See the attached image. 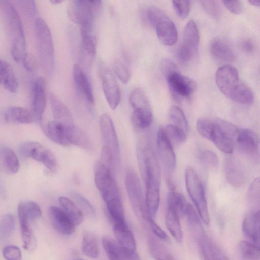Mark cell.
Segmentation results:
<instances>
[{
  "mask_svg": "<svg viewBox=\"0 0 260 260\" xmlns=\"http://www.w3.org/2000/svg\"><path fill=\"white\" fill-rule=\"evenodd\" d=\"M215 80L220 91L229 99L245 105L253 102L252 90L240 79L235 67L230 65L220 67L216 71Z\"/></svg>",
  "mask_w": 260,
  "mask_h": 260,
  "instance_id": "obj_1",
  "label": "cell"
},
{
  "mask_svg": "<svg viewBox=\"0 0 260 260\" xmlns=\"http://www.w3.org/2000/svg\"><path fill=\"white\" fill-rule=\"evenodd\" d=\"M49 100L54 121L66 126L74 125L72 114L67 106L53 93L49 94Z\"/></svg>",
  "mask_w": 260,
  "mask_h": 260,
  "instance_id": "obj_25",
  "label": "cell"
},
{
  "mask_svg": "<svg viewBox=\"0 0 260 260\" xmlns=\"http://www.w3.org/2000/svg\"><path fill=\"white\" fill-rule=\"evenodd\" d=\"M49 215L54 229L63 235H71L75 231L76 225L62 209L56 206H51Z\"/></svg>",
  "mask_w": 260,
  "mask_h": 260,
  "instance_id": "obj_20",
  "label": "cell"
},
{
  "mask_svg": "<svg viewBox=\"0 0 260 260\" xmlns=\"http://www.w3.org/2000/svg\"><path fill=\"white\" fill-rule=\"evenodd\" d=\"M0 8L11 43L12 56L16 62H22L26 52L24 32L20 17L9 1H0Z\"/></svg>",
  "mask_w": 260,
  "mask_h": 260,
  "instance_id": "obj_2",
  "label": "cell"
},
{
  "mask_svg": "<svg viewBox=\"0 0 260 260\" xmlns=\"http://www.w3.org/2000/svg\"><path fill=\"white\" fill-rule=\"evenodd\" d=\"M160 70L165 77L177 70L175 64L168 58H164L160 62Z\"/></svg>",
  "mask_w": 260,
  "mask_h": 260,
  "instance_id": "obj_58",
  "label": "cell"
},
{
  "mask_svg": "<svg viewBox=\"0 0 260 260\" xmlns=\"http://www.w3.org/2000/svg\"><path fill=\"white\" fill-rule=\"evenodd\" d=\"M157 143L159 155L168 177L175 170L176 158L173 145L163 128H160L158 132Z\"/></svg>",
  "mask_w": 260,
  "mask_h": 260,
  "instance_id": "obj_17",
  "label": "cell"
},
{
  "mask_svg": "<svg viewBox=\"0 0 260 260\" xmlns=\"http://www.w3.org/2000/svg\"><path fill=\"white\" fill-rule=\"evenodd\" d=\"M173 6L177 15L181 18H185L190 11V4L187 1H173Z\"/></svg>",
  "mask_w": 260,
  "mask_h": 260,
  "instance_id": "obj_53",
  "label": "cell"
},
{
  "mask_svg": "<svg viewBox=\"0 0 260 260\" xmlns=\"http://www.w3.org/2000/svg\"><path fill=\"white\" fill-rule=\"evenodd\" d=\"M166 227L174 239L181 243L183 234L180 222V217L172 209L167 207L165 217Z\"/></svg>",
  "mask_w": 260,
  "mask_h": 260,
  "instance_id": "obj_33",
  "label": "cell"
},
{
  "mask_svg": "<svg viewBox=\"0 0 260 260\" xmlns=\"http://www.w3.org/2000/svg\"><path fill=\"white\" fill-rule=\"evenodd\" d=\"M71 197L82 212H84L87 216L91 218L96 217V213L94 208L86 198L77 192H72Z\"/></svg>",
  "mask_w": 260,
  "mask_h": 260,
  "instance_id": "obj_47",
  "label": "cell"
},
{
  "mask_svg": "<svg viewBox=\"0 0 260 260\" xmlns=\"http://www.w3.org/2000/svg\"><path fill=\"white\" fill-rule=\"evenodd\" d=\"M210 52L215 60L221 62H231L235 58V54L230 45L220 39H215L211 42Z\"/></svg>",
  "mask_w": 260,
  "mask_h": 260,
  "instance_id": "obj_26",
  "label": "cell"
},
{
  "mask_svg": "<svg viewBox=\"0 0 260 260\" xmlns=\"http://www.w3.org/2000/svg\"><path fill=\"white\" fill-rule=\"evenodd\" d=\"M102 88L107 101L112 109L117 108L120 101V91L112 72L106 68L101 69Z\"/></svg>",
  "mask_w": 260,
  "mask_h": 260,
  "instance_id": "obj_16",
  "label": "cell"
},
{
  "mask_svg": "<svg viewBox=\"0 0 260 260\" xmlns=\"http://www.w3.org/2000/svg\"><path fill=\"white\" fill-rule=\"evenodd\" d=\"M169 117L171 121L186 133L188 131V123L183 111L177 106H172L169 112Z\"/></svg>",
  "mask_w": 260,
  "mask_h": 260,
  "instance_id": "obj_44",
  "label": "cell"
},
{
  "mask_svg": "<svg viewBox=\"0 0 260 260\" xmlns=\"http://www.w3.org/2000/svg\"><path fill=\"white\" fill-rule=\"evenodd\" d=\"M164 130L172 144L180 145L183 144L186 139V132L181 127L170 124L167 125Z\"/></svg>",
  "mask_w": 260,
  "mask_h": 260,
  "instance_id": "obj_43",
  "label": "cell"
},
{
  "mask_svg": "<svg viewBox=\"0 0 260 260\" xmlns=\"http://www.w3.org/2000/svg\"><path fill=\"white\" fill-rule=\"evenodd\" d=\"M3 254L6 260H22V254L20 249L14 245L5 246Z\"/></svg>",
  "mask_w": 260,
  "mask_h": 260,
  "instance_id": "obj_54",
  "label": "cell"
},
{
  "mask_svg": "<svg viewBox=\"0 0 260 260\" xmlns=\"http://www.w3.org/2000/svg\"><path fill=\"white\" fill-rule=\"evenodd\" d=\"M68 127L55 121L47 124L45 132L47 136L52 141L60 145H71L70 141Z\"/></svg>",
  "mask_w": 260,
  "mask_h": 260,
  "instance_id": "obj_29",
  "label": "cell"
},
{
  "mask_svg": "<svg viewBox=\"0 0 260 260\" xmlns=\"http://www.w3.org/2000/svg\"><path fill=\"white\" fill-rule=\"evenodd\" d=\"M0 79L2 86L11 93H16L19 83L13 68L6 61L1 60L0 63Z\"/></svg>",
  "mask_w": 260,
  "mask_h": 260,
  "instance_id": "obj_32",
  "label": "cell"
},
{
  "mask_svg": "<svg viewBox=\"0 0 260 260\" xmlns=\"http://www.w3.org/2000/svg\"><path fill=\"white\" fill-rule=\"evenodd\" d=\"M19 153L23 157L42 162L51 171L54 170L56 167V159L53 153L38 142H24L20 146Z\"/></svg>",
  "mask_w": 260,
  "mask_h": 260,
  "instance_id": "obj_11",
  "label": "cell"
},
{
  "mask_svg": "<svg viewBox=\"0 0 260 260\" xmlns=\"http://www.w3.org/2000/svg\"><path fill=\"white\" fill-rule=\"evenodd\" d=\"M24 68L28 72L35 71L38 62L36 56L31 53H26L22 61Z\"/></svg>",
  "mask_w": 260,
  "mask_h": 260,
  "instance_id": "obj_55",
  "label": "cell"
},
{
  "mask_svg": "<svg viewBox=\"0 0 260 260\" xmlns=\"http://www.w3.org/2000/svg\"><path fill=\"white\" fill-rule=\"evenodd\" d=\"M5 121L11 124H29L35 120L32 113L18 106L8 107L4 113Z\"/></svg>",
  "mask_w": 260,
  "mask_h": 260,
  "instance_id": "obj_27",
  "label": "cell"
},
{
  "mask_svg": "<svg viewBox=\"0 0 260 260\" xmlns=\"http://www.w3.org/2000/svg\"><path fill=\"white\" fill-rule=\"evenodd\" d=\"M146 221L148 223L154 234L157 237L164 241L169 240V237L164 230L153 220V218L149 217Z\"/></svg>",
  "mask_w": 260,
  "mask_h": 260,
  "instance_id": "obj_56",
  "label": "cell"
},
{
  "mask_svg": "<svg viewBox=\"0 0 260 260\" xmlns=\"http://www.w3.org/2000/svg\"><path fill=\"white\" fill-rule=\"evenodd\" d=\"M146 16L149 23L154 27L160 41L165 45L172 46L177 41V30L173 21L159 7H149Z\"/></svg>",
  "mask_w": 260,
  "mask_h": 260,
  "instance_id": "obj_4",
  "label": "cell"
},
{
  "mask_svg": "<svg viewBox=\"0 0 260 260\" xmlns=\"http://www.w3.org/2000/svg\"><path fill=\"white\" fill-rule=\"evenodd\" d=\"M242 231L250 242L260 247V207L251 209L245 216Z\"/></svg>",
  "mask_w": 260,
  "mask_h": 260,
  "instance_id": "obj_21",
  "label": "cell"
},
{
  "mask_svg": "<svg viewBox=\"0 0 260 260\" xmlns=\"http://www.w3.org/2000/svg\"><path fill=\"white\" fill-rule=\"evenodd\" d=\"M242 48L247 52L251 53L254 50L252 42L250 40H244L242 43Z\"/></svg>",
  "mask_w": 260,
  "mask_h": 260,
  "instance_id": "obj_59",
  "label": "cell"
},
{
  "mask_svg": "<svg viewBox=\"0 0 260 260\" xmlns=\"http://www.w3.org/2000/svg\"><path fill=\"white\" fill-rule=\"evenodd\" d=\"M167 203V207L174 210L180 218L185 216L189 203L181 193L172 190L168 194Z\"/></svg>",
  "mask_w": 260,
  "mask_h": 260,
  "instance_id": "obj_37",
  "label": "cell"
},
{
  "mask_svg": "<svg viewBox=\"0 0 260 260\" xmlns=\"http://www.w3.org/2000/svg\"><path fill=\"white\" fill-rule=\"evenodd\" d=\"M15 227V218L13 215L7 214L1 220L0 239L1 241L7 239L11 235Z\"/></svg>",
  "mask_w": 260,
  "mask_h": 260,
  "instance_id": "obj_46",
  "label": "cell"
},
{
  "mask_svg": "<svg viewBox=\"0 0 260 260\" xmlns=\"http://www.w3.org/2000/svg\"><path fill=\"white\" fill-rule=\"evenodd\" d=\"M73 77L78 95L89 105L94 102L92 88L88 76L78 64L74 66Z\"/></svg>",
  "mask_w": 260,
  "mask_h": 260,
  "instance_id": "obj_19",
  "label": "cell"
},
{
  "mask_svg": "<svg viewBox=\"0 0 260 260\" xmlns=\"http://www.w3.org/2000/svg\"><path fill=\"white\" fill-rule=\"evenodd\" d=\"M46 81L43 77H37L33 82L32 113L35 120H42L47 101Z\"/></svg>",
  "mask_w": 260,
  "mask_h": 260,
  "instance_id": "obj_18",
  "label": "cell"
},
{
  "mask_svg": "<svg viewBox=\"0 0 260 260\" xmlns=\"http://www.w3.org/2000/svg\"><path fill=\"white\" fill-rule=\"evenodd\" d=\"M161 173L160 167H150L146 174L144 183L146 192L145 202L149 216L154 218L158 209L160 201V184Z\"/></svg>",
  "mask_w": 260,
  "mask_h": 260,
  "instance_id": "obj_8",
  "label": "cell"
},
{
  "mask_svg": "<svg viewBox=\"0 0 260 260\" xmlns=\"http://www.w3.org/2000/svg\"><path fill=\"white\" fill-rule=\"evenodd\" d=\"M199 158L202 163L208 168H215L218 164L217 154L209 150H204L201 152Z\"/></svg>",
  "mask_w": 260,
  "mask_h": 260,
  "instance_id": "obj_50",
  "label": "cell"
},
{
  "mask_svg": "<svg viewBox=\"0 0 260 260\" xmlns=\"http://www.w3.org/2000/svg\"><path fill=\"white\" fill-rule=\"evenodd\" d=\"M202 5L206 12L212 18L219 19L221 15V9L216 1H202Z\"/></svg>",
  "mask_w": 260,
  "mask_h": 260,
  "instance_id": "obj_51",
  "label": "cell"
},
{
  "mask_svg": "<svg viewBox=\"0 0 260 260\" xmlns=\"http://www.w3.org/2000/svg\"><path fill=\"white\" fill-rule=\"evenodd\" d=\"M107 210L113 224L126 222L121 198L106 202Z\"/></svg>",
  "mask_w": 260,
  "mask_h": 260,
  "instance_id": "obj_41",
  "label": "cell"
},
{
  "mask_svg": "<svg viewBox=\"0 0 260 260\" xmlns=\"http://www.w3.org/2000/svg\"><path fill=\"white\" fill-rule=\"evenodd\" d=\"M58 201L62 210L76 225L82 222L84 218L83 212L74 202L64 196L60 197Z\"/></svg>",
  "mask_w": 260,
  "mask_h": 260,
  "instance_id": "obj_34",
  "label": "cell"
},
{
  "mask_svg": "<svg viewBox=\"0 0 260 260\" xmlns=\"http://www.w3.org/2000/svg\"><path fill=\"white\" fill-rule=\"evenodd\" d=\"M125 186L134 212L138 217L146 221L150 216L147 211L145 197L139 178L133 170H130L126 173Z\"/></svg>",
  "mask_w": 260,
  "mask_h": 260,
  "instance_id": "obj_9",
  "label": "cell"
},
{
  "mask_svg": "<svg viewBox=\"0 0 260 260\" xmlns=\"http://www.w3.org/2000/svg\"><path fill=\"white\" fill-rule=\"evenodd\" d=\"M222 3L231 13L238 15L241 13L243 6L240 1H222Z\"/></svg>",
  "mask_w": 260,
  "mask_h": 260,
  "instance_id": "obj_57",
  "label": "cell"
},
{
  "mask_svg": "<svg viewBox=\"0 0 260 260\" xmlns=\"http://www.w3.org/2000/svg\"><path fill=\"white\" fill-rule=\"evenodd\" d=\"M102 243L110 260H140L139 256L136 251L124 248L110 237H104Z\"/></svg>",
  "mask_w": 260,
  "mask_h": 260,
  "instance_id": "obj_22",
  "label": "cell"
},
{
  "mask_svg": "<svg viewBox=\"0 0 260 260\" xmlns=\"http://www.w3.org/2000/svg\"><path fill=\"white\" fill-rule=\"evenodd\" d=\"M94 180L96 187L106 203L121 198L113 171L100 161L95 165Z\"/></svg>",
  "mask_w": 260,
  "mask_h": 260,
  "instance_id": "obj_7",
  "label": "cell"
},
{
  "mask_svg": "<svg viewBox=\"0 0 260 260\" xmlns=\"http://www.w3.org/2000/svg\"><path fill=\"white\" fill-rule=\"evenodd\" d=\"M113 70L117 77L124 83H127L130 79V74L126 67L121 61H116L113 64Z\"/></svg>",
  "mask_w": 260,
  "mask_h": 260,
  "instance_id": "obj_52",
  "label": "cell"
},
{
  "mask_svg": "<svg viewBox=\"0 0 260 260\" xmlns=\"http://www.w3.org/2000/svg\"><path fill=\"white\" fill-rule=\"evenodd\" d=\"M62 2H63V1H61V0H52V1H50V2L52 4H59V3H61Z\"/></svg>",
  "mask_w": 260,
  "mask_h": 260,
  "instance_id": "obj_61",
  "label": "cell"
},
{
  "mask_svg": "<svg viewBox=\"0 0 260 260\" xmlns=\"http://www.w3.org/2000/svg\"><path fill=\"white\" fill-rule=\"evenodd\" d=\"M247 197L252 209L260 207V177L255 179L251 183Z\"/></svg>",
  "mask_w": 260,
  "mask_h": 260,
  "instance_id": "obj_48",
  "label": "cell"
},
{
  "mask_svg": "<svg viewBox=\"0 0 260 260\" xmlns=\"http://www.w3.org/2000/svg\"><path fill=\"white\" fill-rule=\"evenodd\" d=\"M74 260H84V259H81V258H76V259H74Z\"/></svg>",
  "mask_w": 260,
  "mask_h": 260,
  "instance_id": "obj_62",
  "label": "cell"
},
{
  "mask_svg": "<svg viewBox=\"0 0 260 260\" xmlns=\"http://www.w3.org/2000/svg\"><path fill=\"white\" fill-rule=\"evenodd\" d=\"M83 253L87 256L95 258L99 253V246L96 236L92 232L85 231L82 241Z\"/></svg>",
  "mask_w": 260,
  "mask_h": 260,
  "instance_id": "obj_39",
  "label": "cell"
},
{
  "mask_svg": "<svg viewBox=\"0 0 260 260\" xmlns=\"http://www.w3.org/2000/svg\"><path fill=\"white\" fill-rule=\"evenodd\" d=\"M236 144L252 161L260 162V137L255 132L249 129H240Z\"/></svg>",
  "mask_w": 260,
  "mask_h": 260,
  "instance_id": "obj_13",
  "label": "cell"
},
{
  "mask_svg": "<svg viewBox=\"0 0 260 260\" xmlns=\"http://www.w3.org/2000/svg\"><path fill=\"white\" fill-rule=\"evenodd\" d=\"M250 4L255 7H260V1H249Z\"/></svg>",
  "mask_w": 260,
  "mask_h": 260,
  "instance_id": "obj_60",
  "label": "cell"
},
{
  "mask_svg": "<svg viewBox=\"0 0 260 260\" xmlns=\"http://www.w3.org/2000/svg\"><path fill=\"white\" fill-rule=\"evenodd\" d=\"M240 128L220 118L213 119L212 127L208 140L212 142L222 152H233Z\"/></svg>",
  "mask_w": 260,
  "mask_h": 260,
  "instance_id": "obj_5",
  "label": "cell"
},
{
  "mask_svg": "<svg viewBox=\"0 0 260 260\" xmlns=\"http://www.w3.org/2000/svg\"><path fill=\"white\" fill-rule=\"evenodd\" d=\"M197 238L202 258L208 260H229L223 251L204 232L200 233Z\"/></svg>",
  "mask_w": 260,
  "mask_h": 260,
  "instance_id": "obj_23",
  "label": "cell"
},
{
  "mask_svg": "<svg viewBox=\"0 0 260 260\" xmlns=\"http://www.w3.org/2000/svg\"><path fill=\"white\" fill-rule=\"evenodd\" d=\"M100 1L73 0L68 5L67 14L71 21L80 26L92 25Z\"/></svg>",
  "mask_w": 260,
  "mask_h": 260,
  "instance_id": "obj_10",
  "label": "cell"
},
{
  "mask_svg": "<svg viewBox=\"0 0 260 260\" xmlns=\"http://www.w3.org/2000/svg\"><path fill=\"white\" fill-rule=\"evenodd\" d=\"M183 41L178 51V57L182 63H187L196 56L200 41L198 29L193 20L185 26Z\"/></svg>",
  "mask_w": 260,
  "mask_h": 260,
  "instance_id": "obj_12",
  "label": "cell"
},
{
  "mask_svg": "<svg viewBox=\"0 0 260 260\" xmlns=\"http://www.w3.org/2000/svg\"><path fill=\"white\" fill-rule=\"evenodd\" d=\"M25 212L29 220L39 219L42 215V211L39 205L32 201L23 202Z\"/></svg>",
  "mask_w": 260,
  "mask_h": 260,
  "instance_id": "obj_49",
  "label": "cell"
},
{
  "mask_svg": "<svg viewBox=\"0 0 260 260\" xmlns=\"http://www.w3.org/2000/svg\"><path fill=\"white\" fill-rule=\"evenodd\" d=\"M1 160L4 170L10 174L17 173L19 169V161L15 152L10 148L2 146L1 148Z\"/></svg>",
  "mask_w": 260,
  "mask_h": 260,
  "instance_id": "obj_35",
  "label": "cell"
},
{
  "mask_svg": "<svg viewBox=\"0 0 260 260\" xmlns=\"http://www.w3.org/2000/svg\"><path fill=\"white\" fill-rule=\"evenodd\" d=\"M203 260H208V259H206V258H203Z\"/></svg>",
  "mask_w": 260,
  "mask_h": 260,
  "instance_id": "obj_63",
  "label": "cell"
},
{
  "mask_svg": "<svg viewBox=\"0 0 260 260\" xmlns=\"http://www.w3.org/2000/svg\"><path fill=\"white\" fill-rule=\"evenodd\" d=\"M99 126L103 140V145L109 148L116 161L119 154V143L116 132L111 117L106 113L101 115Z\"/></svg>",
  "mask_w": 260,
  "mask_h": 260,
  "instance_id": "obj_15",
  "label": "cell"
},
{
  "mask_svg": "<svg viewBox=\"0 0 260 260\" xmlns=\"http://www.w3.org/2000/svg\"><path fill=\"white\" fill-rule=\"evenodd\" d=\"M82 49L84 56L92 61L96 53V42L92 33V25L80 26Z\"/></svg>",
  "mask_w": 260,
  "mask_h": 260,
  "instance_id": "obj_31",
  "label": "cell"
},
{
  "mask_svg": "<svg viewBox=\"0 0 260 260\" xmlns=\"http://www.w3.org/2000/svg\"><path fill=\"white\" fill-rule=\"evenodd\" d=\"M238 250L243 260H259L260 247L250 241H240Z\"/></svg>",
  "mask_w": 260,
  "mask_h": 260,
  "instance_id": "obj_42",
  "label": "cell"
},
{
  "mask_svg": "<svg viewBox=\"0 0 260 260\" xmlns=\"http://www.w3.org/2000/svg\"><path fill=\"white\" fill-rule=\"evenodd\" d=\"M129 101L133 110L150 109L147 97L140 89H135L132 92Z\"/></svg>",
  "mask_w": 260,
  "mask_h": 260,
  "instance_id": "obj_45",
  "label": "cell"
},
{
  "mask_svg": "<svg viewBox=\"0 0 260 260\" xmlns=\"http://www.w3.org/2000/svg\"><path fill=\"white\" fill-rule=\"evenodd\" d=\"M68 132L71 144L78 146L84 149L90 150L92 144L87 135L75 125L68 127Z\"/></svg>",
  "mask_w": 260,
  "mask_h": 260,
  "instance_id": "obj_36",
  "label": "cell"
},
{
  "mask_svg": "<svg viewBox=\"0 0 260 260\" xmlns=\"http://www.w3.org/2000/svg\"><path fill=\"white\" fill-rule=\"evenodd\" d=\"M113 231L117 243L124 248L136 251L134 236L126 222L113 224Z\"/></svg>",
  "mask_w": 260,
  "mask_h": 260,
  "instance_id": "obj_30",
  "label": "cell"
},
{
  "mask_svg": "<svg viewBox=\"0 0 260 260\" xmlns=\"http://www.w3.org/2000/svg\"><path fill=\"white\" fill-rule=\"evenodd\" d=\"M131 121L133 125L139 129H145L149 127L152 122V114L151 109H138L134 110Z\"/></svg>",
  "mask_w": 260,
  "mask_h": 260,
  "instance_id": "obj_40",
  "label": "cell"
},
{
  "mask_svg": "<svg viewBox=\"0 0 260 260\" xmlns=\"http://www.w3.org/2000/svg\"><path fill=\"white\" fill-rule=\"evenodd\" d=\"M18 217L23 248L27 250H33L36 247V239L30 226L29 220L25 212L23 202L18 205Z\"/></svg>",
  "mask_w": 260,
  "mask_h": 260,
  "instance_id": "obj_24",
  "label": "cell"
},
{
  "mask_svg": "<svg viewBox=\"0 0 260 260\" xmlns=\"http://www.w3.org/2000/svg\"><path fill=\"white\" fill-rule=\"evenodd\" d=\"M225 174L229 183L235 187H239L243 185L245 177L242 167L236 159L228 158L225 163Z\"/></svg>",
  "mask_w": 260,
  "mask_h": 260,
  "instance_id": "obj_28",
  "label": "cell"
},
{
  "mask_svg": "<svg viewBox=\"0 0 260 260\" xmlns=\"http://www.w3.org/2000/svg\"><path fill=\"white\" fill-rule=\"evenodd\" d=\"M148 243L150 252L155 260H175L167 248L157 238L149 236Z\"/></svg>",
  "mask_w": 260,
  "mask_h": 260,
  "instance_id": "obj_38",
  "label": "cell"
},
{
  "mask_svg": "<svg viewBox=\"0 0 260 260\" xmlns=\"http://www.w3.org/2000/svg\"><path fill=\"white\" fill-rule=\"evenodd\" d=\"M185 180L187 192L198 211L200 218L208 225L210 216L204 189L202 182L195 170L190 167L186 168Z\"/></svg>",
  "mask_w": 260,
  "mask_h": 260,
  "instance_id": "obj_6",
  "label": "cell"
},
{
  "mask_svg": "<svg viewBox=\"0 0 260 260\" xmlns=\"http://www.w3.org/2000/svg\"><path fill=\"white\" fill-rule=\"evenodd\" d=\"M166 78L170 91L175 97H188L196 90V82L178 70L170 74Z\"/></svg>",
  "mask_w": 260,
  "mask_h": 260,
  "instance_id": "obj_14",
  "label": "cell"
},
{
  "mask_svg": "<svg viewBox=\"0 0 260 260\" xmlns=\"http://www.w3.org/2000/svg\"><path fill=\"white\" fill-rule=\"evenodd\" d=\"M35 29L40 62L44 71L51 73L54 65V50L51 31L41 18L36 19Z\"/></svg>",
  "mask_w": 260,
  "mask_h": 260,
  "instance_id": "obj_3",
  "label": "cell"
}]
</instances>
